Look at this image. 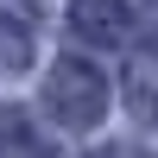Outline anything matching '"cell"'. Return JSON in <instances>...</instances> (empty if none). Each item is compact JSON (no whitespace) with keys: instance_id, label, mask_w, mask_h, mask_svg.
Masks as SVG:
<instances>
[{"instance_id":"6da1fadb","label":"cell","mask_w":158,"mask_h":158,"mask_svg":"<svg viewBox=\"0 0 158 158\" xmlns=\"http://www.w3.org/2000/svg\"><path fill=\"white\" fill-rule=\"evenodd\" d=\"M44 101H51V114H57L63 127H95L101 108H108V82H101L89 63H57L51 82H44Z\"/></svg>"},{"instance_id":"7a4b0ae2","label":"cell","mask_w":158,"mask_h":158,"mask_svg":"<svg viewBox=\"0 0 158 158\" xmlns=\"http://www.w3.org/2000/svg\"><path fill=\"white\" fill-rule=\"evenodd\" d=\"M70 13H76V25L89 38H108V44L127 32V0H76Z\"/></svg>"},{"instance_id":"3957f363","label":"cell","mask_w":158,"mask_h":158,"mask_svg":"<svg viewBox=\"0 0 158 158\" xmlns=\"http://www.w3.org/2000/svg\"><path fill=\"white\" fill-rule=\"evenodd\" d=\"M0 158H44V139H38V127L19 108L0 114Z\"/></svg>"},{"instance_id":"277c9868","label":"cell","mask_w":158,"mask_h":158,"mask_svg":"<svg viewBox=\"0 0 158 158\" xmlns=\"http://www.w3.org/2000/svg\"><path fill=\"white\" fill-rule=\"evenodd\" d=\"M0 57H6V63H19V57H25V38H19V32H6V19H0Z\"/></svg>"}]
</instances>
